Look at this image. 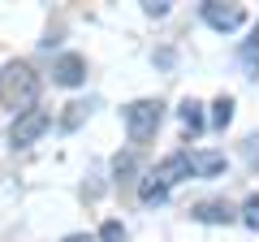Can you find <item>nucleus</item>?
<instances>
[{"mask_svg":"<svg viewBox=\"0 0 259 242\" xmlns=\"http://www.w3.org/2000/svg\"><path fill=\"white\" fill-rule=\"evenodd\" d=\"M100 242H125V229H121V221H104V225H100Z\"/></svg>","mask_w":259,"mask_h":242,"instance_id":"14","label":"nucleus"},{"mask_svg":"<svg viewBox=\"0 0 259 242\" xmlns=\"http://www.w3.org/2000/svg\"><path fill=\"white\" fill-rule=\"evenodd\" d=\"M194 221H203V225H225V221H233V212L225 204H199L194 208Z\"/></svg>","mask_w":259,"mask_h":242,"instance_id":"8","label":"nucleus"},{"mask_svg":"<svg viewBox=\"0 0 259 242\" xmlns=\"http://www.w3.org/2000/svg\"><path fill=\"white\" fill-rule=\"evenodd\" d=\"M238 56H242V65H246L250 74H259V30L246 39V44H242V52H238Z\"/></svg>","mask_w":259,"mask_h":242,"instance_id":"12","label":"nucleus"},{"mask_svg":"<svg viewBox=\"0 0 259 242\" xmlns=\"http://www.w3.org/2000/svg\"><path fill=\"white\" fill-rule=\"evenodd\" d=\"M52 126V117H48L44 108H30V112H22V117H13V126H9V143L13 147H30V143H39V134Z\"/></svg>","mask_w":259,"mask_h":242,"instance_id":"3","label":"nucleus"},{"mask_svg":"<svg viewBox=\"0 0 259 242\" xmlns=\"http://www.w3.org/2000/svg\"><path fill=\"white\" fill-rule=\"evenodd\" d=\"M225 173V151H190V177H216Z\"/></svg>","mask_w":259,"mask_h":242,"instance_id":"7","label":"nucleus"},{"mask_svg":"<svg viewBox=\"0 0 259 242\" xmlns=\"http://www.w3.org/2000/svg\"><path fill=\"white\" fill-rule=\"evenodd\" d=\"M143 9H147L151 18H164V13H168V5H164V0H147V5H143Z\"/></svg>","mask_w":259,"mask_h":242,"instance_id":"15","label":"nucleus"},{"mask_svg":"<svg viewBox=\"0 0 259 242\" xmlns=\"http://www.w3.org/2000/svg\"><path fill=\"white\" fill-rule=\"evenodd\" d=\"M242 225H246V229H259V195H250L246 204H242Z\"/></svg>","mask_w":259,"mask_h":242,"instance_id":"13","label":"nucleus"},{"mask_svg":"<svg viewBox=\"0 0 259 242\" xmlns=\"http://www.w3.org/2000/svg\"><path fill=\"white\" fill-rule=\"evenodd\" d=\"M156 182H164V186H173V182H182V177H190V151H173V156H164L156 165Z\"/></svg>","mask_w":259,"mask_h":242,"instance_id":"5","label":"nucleus"},{"mask_svg":"<svg viewBox=\"0 0 259 242\" xmlns=\"http://www.w3.org/2000/svg\"><path fill=\"white\" fill-rule=\"evenodd\" d=\"M229 121H233V100H229V95H221V100L212 104V126H216V130H225Z\"/></svg>","mask_w":259,"mask_h":242,"instance_id":"11","label":"nucleus"},{"mask_svg":"<svg viewBox=\"0 0 259 242\" xmlns=\"http://www.w3.org/2000/svg\"><path fill=\"white\" fill-rule=\"evenodd\" d=\"M52 78H56L61 87H78V83L87 78V61H82L78 52H65L61 61L52 65Z\"/></svg>","mask_w":259,"mask_h":242,"instance_id":"6","label":"nucleus"},{"mask_svg":"<svg viewBox=\"0 0 259 242\" xmlns=\"http://www.w3.org/2000/svg\"><path fill=\"white\" fill-rule=\"evenodd\" d=\"M121 117H125L130 143H147L151 134L160 130V121H164V104H160V100H134V104L121 108Z\"/></svg>","mask_w":259,"mask_h":242,"instance_id":"2","label":"nucleus"},{"mask_svg":"<svg viewBox=\"0 0 259 242\" xmlns=\"http://www.w3.org/2000/svg\"><path fill=\"white\" fill-rule=\"evenodd\" d=\"M0 100H5V108L18 112V117L35 108V100H39V74L26 65V61H9V65L0 69Z\"/></svg>","mask_w":259,"mask_h":242,"instance_id":"1","label":"nucleus"},{"mask_svg":"<svg viewBox=\"0 0 259 242\" xmlns=\"http://www.w3.org/2000/svg\"><path fill=\"white\" fill-rule=\"evenodd\" d=\"M246 156H250V160H255V165H259V134H255V139L246 143Z\"/></svg>","mask_w":259,"mask_h":242,"instance_id":"17","label":"nucleus"},{"mask_svg":"<svg viewBox=\"0 0 259 242\" xmlns=\"http://www.w3.org/2000/svg\"><path fill=\"white\" fill-rule=\"evenodd\" d=\"M130 169H134V156H117V177L130 173Z\"/></svg>","mask_w":259,"mask_h":242,"instance_id":"16","label":"nucleus"},{"mask_svg":"<svg viewBox=\"0 0 259 242\" xmlns=\"http://www.w3.org/2000/svg\"><path fill=\"white\" fill-rule=\"evenodd\" d=\"M65 242H95V238H87V233H69Z\"/></svg>","mask_w":259,"mask_h":242,"instance_id":"18","label":"nucleus"},{"mask_svg":"<svg viewBox=\"0 0 259 242\" xmlns=\"http://www.w3.org/2000/svg\"><path fill=\"white\" fill-rule=\"evenodd\" d=\"M139 199H143V204H164L168 186H164V182H156V177H147V182L139 186Z\"/></svg>","mask_w":259,"mask_h":242,"instance_id":"10","label":"nucleus"},{"mask_svg":"<svg viewBox=\"0 0 259 242\" xmlns=\"http://www.w3.org/2000/svg\"><path fill=\"white\" fill-rule=\"evenodd\" d=\"M182 126H186V134H199V130H203V104L186 100L182 104Z\"/></svg>","mask_w":259,"mask_h":242,"instance_id":"9","label":"nucleus"},{"mask_svg":"<svg viewBox=\"0 0 259 242\" xmlns=\"http://www.w3.org/2000/svg\"><path fill=\"white\" fill-rule=\"evenodd\" d=\"M203 22L212 30H238L242 22H246V9H242V5H203Z\"/></svg>","mask_w":259,"mask_h":242,"instance_id":"4","label":"nucleus"}]
</instances>
